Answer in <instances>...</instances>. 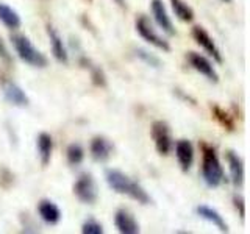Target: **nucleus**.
<instances>
[{
	"label": "nucleus",
	"mask_w": 250,
	"mask_h": 234,
	"mask_svg": "<svg viewBox=\"0 0 250 234\" xmlns=\"http://www.w3.org/2000/svg\"><path fill=\"white\" fill-rule=\"evenodd\" d=\"M66 156H67V162L70 166H78V164H82L83 159H84V150L80 144H70L66 150Z\"/></svg>",
	"instance_id": "22"
},
{
	"label": "nucleus",
	"mask_w": 250,
	"mask_h": 234,
	"mask_svg": "<svg viewBox=\"0 0 250 234\" xmlns=\"http://www.w3.org/2000/svg\"><path fill=\"white\" fill-rule=\"evenodd\" d=\"M0 59L5 61L6 64H13V57H11V53H10V50H8V47H6V44L2 38H0Z\"/></svg>",
	"instance_id": "27"
},
{
	"label": "nucleus",
	"mask_w": 250,
	"mask_h": 234,
	"mask_svg": "<svg viewBox=\"0 0 250 234\" xmlns=\"http://www.w3.org/2000/svg\"><path fill=\"white\" fill-rule=\"evenodd\" d=\"M105 178H106L108 186L111 187L114 192L128 195L130 198L136 200L141 205H148V203H150V195L144 191V187L139 183L133 181V179L128 178L125 174H122L121 170L109 169L106 170Z\"/></svg>",
	"instance_id": "1"
},
{
	"label": "nucleus",
	"mask_w": 250,
	"mask_h": 234,
	"mask_svg": "<svg viewBox=\"0 0 250 234\" xmlns=\"http://www.w3.org/2000/svg\"><path fill=\"white\" fill-rule=\"evenodd\" d=\"M172 10H174L175 16L183 22H191L194 19V11L192 8L188 5L185 0H170Z\"/></svg>",
	"instance_id": "20"
},
{
	"label": "nucleus",
	"mask_w": 250,
	"mask_h": 234,
	"mask_svg": "<svg viewBox=\"0 0 250 234\" xmlns=\"http://www.w3.org/2000/svg\"><path fill=\"white\" fill-rule=\"evenodd\" d=\"M82 64H86L84 67H89L91 70V78H92V81L96 86H105L106 84V77L104 74V70H102L100 67L97 66H92L89 61H86V59H82Z\"/></svg>",
	"instance_id": "23"
},
{
	"label": "nucleus",
	"mask_w": 250,
	"mask_h": 234,
	"mask_svg": "<svg viewBox=\"0 0 250 234\" xmlns=\"http://www.w3.org/2000/svg\"><path fill=\"white\" fill-rule=\"evenodd\" d=\"M221 2H224V3H230L231 0H221Z\"/></svg>",
	"instance_id": "29"
},
{
	"label": "nucleus",
	"mask_w": 250,
	"mask_h": 234,
	"mask_svg": "<svg viewBox=\"0 0 250 234\" xmlns=\"http://www.w3.org/2000/svg\"><path fill=\"white\" fill-rule=\"evenodd\" d=\"M136 31L141 35V38H143L144 41L152 44L153 47H156V49H160L163 52H170L169 42L156 33V30L153 28L152 22L148 20V18H146V16H139V18L136 19Z\"/></svg>",
	"instance_id": "5"
},
{
	"label": "nucleus",
	"mask_w": 250,
	"mask_h": 234,
	"mask_svg": "<svg viewBox=\"0 0 250 234\" xmlns=\"http://www.w3.org/2000/svg\"><path fill=\"white\" fill-rule=\"evenodd\" d=\"M227 161H229L231 183L236 187H241L244 183V162H242L241 156L233 150L227 153Z\"/></svg>",
	"instance_id": "14"
},
{
	"label": "nucleus",
	"mask_w": 250,
	"mask_h": 234,
	"mask_svg": "<svg viewBox=\"0 0 250 234\" xmlns=\"http://www.w3.org/2000/svg\"><path fill=\"white\" fill-rule=\"evenodd\" d=\"M47 35L50 38V44H52V53L55 59L61 64H66L67 59H69V55H67V50L64 47V42H62V38L58 35V31L55 30L52 25H47Z\"/></svg>",
	"instance_id": "15"
},
{
	"label": "nucleus",
	"mask_w": 250,
	"mask_h": 234,
	"mask_svg": "<svg viewBox=\"0 0 250 234\" xmlns=\"http://www.w3.org/2000/svg\"><path fill=\"white\" fill-rule=\"evenodd\" d=\"M211 113H213V117L219 122L221 127H224L225 130H229V131H234V119H233V116H230L229 113L224 111V109L221 106H217V105L211 106Z\"/></svg>",
	"instance_id": "21"
},
{
	"label": "nucleus",
	"mask_w": 250,
	"mask_h": 234,
	"mask_svg": "<svg viewBox=\"0 0 250 234\" xmlns=\"http://www.w3.org/2000/svg\"><path fill=\"white\" fill-rule=\"evenodd\" d=\"M2 88H3V96H5V98L10 101L11 105L21 106V108L28 106L30 100H28L27 94L23 92V89L21 88L19 84H16L14 81H5Z\"/></svg>",
	"instance_id": "13"
},
{
	"label": "nucleus",
	"mask_w": 250,
	"mask_h": 234,
	"mask_svg": "<svg viewBox=\"0 0 250 234\" xmlns=\"http://www.w3.org/2000/svg\"><path fill=\"white\" fill-rule=\"evenodd\" d=\"M233 205L239 213V217L244 220L246 218V201H244V198H242V195H238V194L233 195Z\"/></svg>",
	"instance_id": "26"
},
{
	"label": "nucleus",
	"mask_w": 250,
	"mask_h": 234,
	"mask_svg": "<svg viewBox=\"0 0 250 234\" xmlns=\"http://www.w3.org/2000/svg\"><path fill=\"white\" fill-rule=\"evenodd\" d=\"M114 225L119 233L122 234H138L139 230V225L135 220L131 213H128L127 209H119L114 215Z\"/></svg>",
	"instance_id": "10"
},
{
	"label": "nucleus",
	"mask_w": 250,
	"mask_h": 234,
	"mask_svg": "<svg viewBox=\"0 0 250 234\" xmlns=\"http://www.w3.org/2000/svg\"><path fill=\"white\" fill-rule=\"evenodd\" d=\"M74 194L75 197L84 205H94L99 198V189L96 184V179L91 174H82L77 178L74 184Z\"/></svg>",
	"instance_id": "4"
},
{
	"label": "nucleus",
	"mask_w": 250,
	"mask_h": 234,
	"mask_svg": "<svg viewBox=\"0 0 250 234\" xmlns=\"http://www.w3.org/2000/svg\"><path fill=\"white\" fill-rule=\"evenodd\" d=\"M202 176L209 187H219L225 179L222 164L213 147L202 144Z\"/></svg>",
	"instance_id": "2"
},
{
	"label": "nucleus",
	"mask_w": 250,
	"mask_h": 234,
	"mask_svg": "<svg viewBox=\"0 0 250 234\" xmlns=\"http://www.w3.org/2000/svg\"><path fill=\"white\" fill-rule=\"evenodd\" d=\"M116 3L119 5L121 8H125V6H127V3H125V0H116Z\"/></svg>",
	"instance_id": "28"
},
{
	"label": "nucleus",
	"mask_w": 250,
	"mask_h": 234,
	"mask_svg": "<svg viewBox=\"0 0 250 234\" xmlns=\"http://www.w3.org/2000/svg\"><path fill=\"white\" fill-rule=\"evenodd\" d=\"M135 53H136V57H138L139 59H143L147 66H152V67H155V69L161 67V61H160V58H158V57H155L153 53L147 52V50H144V49H136Z\"/></svg>",
	"instance_id": "24"
},
{
	"label": "nucleus",
	"mask_w": 250,
	"mask_h": 234,
	"mask_svg": "<svg viewBox=\"0 0 250 234\" xmlns=\"http://www.w3.org/2000/svg\"><path fill=\"white\" fill-rule=\"evenodd\" d=\"M195 213H197V215H200L202 218L208 220L209 223H213L214 226H217L219 231L229 233V225H227V222L224 220V217L219 214L216 209H213L208 205H199L197 208H195Z\"/></svg>",
	"instance_id": "16"
},
{
	"label": "nucleus",
	"mask_w": 250,
	"mask_h": 234,
	"mask_svg": "<svg viewBox=\"0 0 250 234\" xmlns=\"http://www.w3.org/2000/svg\"><path fill=\"white\" fill-rule=\"evenodd\" d=\"M152 137L155 142V148L161 156H166L170 153L172 147H174V139H172V133L169 125L164 120H156L152 125Z\"/></svg>",
	"instance_id": "6"
},
{
	"label": "nucleus",
	"mask_w": 250,
	"mask_h": 234,
	"mask_svg": "<svg viewBox=\"0 0 250 234\" xmlns=\"http://www.w3.org/2000/svg\"><path fill=\"white\" fill-rule=\"evenodd\" d=\"M0 22L3 23L6 28L16 30L21 27V16L16 13L11 6H8L6 3L0 2Z\"/></svg>",
	"instance_id": "19"
},
{
	"label": "nucleus",
	"mask_w": 250,
	"mask_h": 234,
	"mask_svg": "<svg viewBox=\"0 0 250 234\" xmlns=\"http://www.w3.org/2000/svg\"><path fill=\"white\" fill-rule=\"evenodd\" d=\"M36 147H38V155L39 159H41V164L44 167L49 166L53 152V139L49 133H39L36 139Z\"/></svg>",
	"instance_id": "18"
},
{
	"label": "nucleus",
	"mask_w": 250,
	"mask_h": 234,
	"mask_svg": "<svg viewBox=\"0 0 250 234\" xmlns=\"http://www.w3.org/2000/svg\"><path fill=\"white\" fill-rule=\"evenodd\" d=\"M186 58H188V62H189L192 69H195L202 75H205L209 81L217 83L219 75L213 67V62H211L207 57H203V55H200L197 52H189L186 55Z\"/></svg>",
	"instance_id": "8"
},
{
	"label": "nucleus",
	"mask_w": 250,
	"mask_h": 234,
	"mask_svg": "<svg viewBox=\"0 0 250 234\" xmlns=\"http://www.w3.org/2000/svg\"><path fill=\"white\" fill-rule=\"evenodd\" d=\"M152 14L155 18V22L158 23V27L166 31L169 36H174L175 35V28H174V23H172L166 6H164L163 0H152Z\"/></svg>",
	"instance_id": "9"
},
{
	"label": "nucleus",
	"mask_w": 250,
	"mask_h": 234,
	"mask_svg": "<svg viewBox=\"0 0 250 234\" xmlns=\"http://www.w3.org/2000/svg\"><path fill=\"white\" fill-rule=\"evenodd\" d=\"M175 155H177L178 164H180V167H182L183 172H188L192 167V162H194V147L191 144V140H186V139L177 140V144H175Z\"/></svg>",
	"instance_id": "11"
},
{
	"label": "nucleus",
	"mask_w": 250,
	"mask_h": 234,
	"mask_svg": "<svg viewBox=\"0 0 250 234\" xmlns=\"http://www.w3.org/2000/svg\"><path fill=\"white\" fill-rule=\"evenodd\" d=\"M82 233L83 234H102L104 233V226L97 220H94V218H88V220L82 225Z\"/></svg>",
	"instance_id": "25"
},
{
	"label": "nucleus",
	"mask_w": 250,
	"mask_h": 234,
	"mask_svg": "<svg viewBox=\"0 0 250 234\" xmlns=\"http://www.w3.org/2000/svg\"><path fill=\"white\" fill-rule=\"evenodd\" d=\"M38 213H39V217L49 225H57L61 220V209L50 200H42L39 203Z\"/></svg>",
	"instance_id": "17"
},
{
	"label": "nucleus",
	"mask_w": 250,
	"mask_h": 234,
	"mask_svg": "<svg viewBox=\"0 0 250 234\" xmlns=\"http://www.w3.org/2000/svg\"><path fill=\"white\" fill-rule=\"evenodd\" d=\"M11 42L16 49V53H18V57L23 61L27 62V64L33 66V67H39L42 69L49 64V61H47L45 55L39 52L36 47L31 44V41L23 35H11Z\"/></svg>",
	"instance_id": "3"
},
{
	"label": "nucleus",
	"mask_w": 250,
	"mask_h": 234,
	"mask_svg": "<svg viewBox=\"0 0 250 234\" xmlns=\"http://www.w3.org/2000/svg\"><path fill=\"white\" fill-rule=\"evenodd\" d=\"M89 150H91V156L96 161L99 162H104L106 159H109V156L113 155L114 147L109 140L104 136H96L91 140V145H89Z\"/></svg>",
	"instance_id": "12"
},
{
	"label": "nucleus",
	"mask_w": 250,
	"mask_h": 234,
	"mask_svg": "<svg viewBox=\"0 0 250 234\" xmlns=\"http://www.w3.org/2000/svg\"><path fill=\"white\" fill-rule=\"evenodd\" d=\"M192 38H194V41L197 42L203 50H205L211 58H213L216 62H221L224 61L222 59V53L221 50H219V47L216 45V42L213 41V38H211L208 35V31L203 28V27H194L192 28Z\"/></svg>",
	"instance_id": "7"
}]
</instances>
